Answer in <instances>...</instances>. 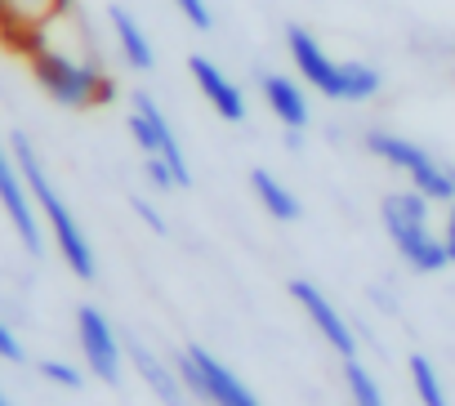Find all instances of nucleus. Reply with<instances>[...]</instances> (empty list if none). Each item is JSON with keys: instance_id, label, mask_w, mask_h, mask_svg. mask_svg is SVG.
<instances>
[{"instance_id": "1", "label": "nucleus", "mask_w": 455, "mask_h": 406, "mask_svg": "<svg viewBox=\"0 0 455 406\" xmlns=\"http://www.w3.org/2000/svg\"><path fill=\"white\" fill-rule=\"evenodd\" d=\"M286 54L295 76L331 103H371L384 90V72L366 59H331V50L299 23L286 28Z\"/></svg>"}, {"instance_id": "2", "label": "nucleus", "mask_w": 455, "mask_h": 406, "mask_svg": "<svg viewBox=\"0 0 455 406\" xmlns=\"http://www.w3.org/2000/svg\"><path fill=\"white\" fill-rule=\"evenodd\" d=\"M10 147H14V161H19V170H23V179H28V192H32V201H36V211H41V219H45V228H50V237H54V246H59L63 264L72 268V277L94 282V277H99L94 246H90V237H85L81 219L72 215V206L63 201V192L54 187V179L45 174V165H41V156H36L32 139H28V134H14V139H10Z\"/></svg>"}, {"instance_id": "3", "label": "nucleus", "mask_w": 455, "mask_h": 406, "mask_svg": "<svg viewBox=\"0 0 455 406\" xmlns=\"http://www.w3.org/2000/svg\"><path fill=\"white\" fill-rule=\"evenodd\" d=\"M36 85L59 103V107H99V103H112L116 99V81L103 72V63L94 54H72L63 45H54L50 36H36L28 50H23Z\"/></svg>"}, {"instance_id": "4", "label": "nucleus", "mask_w": 455, "mask_h": 406, "mask_svg": "<svg viewBox=\"0 0 455 406\" xmlns=\"http://www.w3.org/2000/svg\"><path fill=\"white\" fill-rule=\"evenodd\" d=\"M379 219L411 273H442L451 268V255L442 246V233L433 228V201L415 187H397L379 201Z\"/></svg>"}, {"instance_id": "5", "label": "nucleus", "mask_w": 455, "mask_h": 406, "mask_svg": "<svg viewBox=\"0 0 455 406\" xmlns=\"http://www.w3.org/2000/svg\"><path fill=\"white\" fill-rule=\"evenodd\" d=\"M362 143H366V152H371L375 161L393 165L415 192H424L433 206H451V196H455V165H451V161L433 156L424 143H415V139H406V134H397V130H384V125L366 130Z\"/></svg>"}, {"instance_id": "6", "label": "nucleus", "mask_w": 455, "mask_h": 406, "mask_svg": "<svg viewBox=\"0 0 455 406\" xmlns=\"http://www.w3.org/2000/svg\"><path fill=\"white\" fill-rule=\"evenodd\" d=\"M170 362H174L179 379L188 384V393H192L196 402H205V406H264L259 393H255L233 366H228L223 357H214L205 344H188V348H179Z\"/></svg>"}, {"instance_id": "7", "label": "nucleus", "mask_w": 455, "mask_h": 406, "mask_svg": "<svg viewBox=\"0 0 455 406\" xmlns=\"http://www.w3.org/2000/svg\"><path fill=\"white\" fill-rule=\"evenodd\" d=\"M130 139L139 143L143 156H161V161L174 170L179 187H192L188 152H183V143H179V134H174L165 107H161L148 90H134V94H130Z\"/></svg>"}, {"instance_id": "8", "label": "nucleus", "mask_w": 455, "mask_h": 406, "mask_svg": "<svg viewBox=\"0 0 455 406\" xmlns=\"http://www.w3.org/2000/svg\"><path fill=\"white\" fill-rule=\"evenodd\" d=\"M76 344H81L85 370L94 379L121 384V375H125V339L116 335V326L108 322L103 308H94V304L76 308Z\"/></svg>"}, {"instance_id": "9", "label": "nucleus", "mask_w": 455, "mask_h": 406, "mask_svg": "<svg viewBox=\"0 0 455 406\" xmlns=\"http://www.w3.org/2000/svg\"><path fill=\"white\" fill-rule=\"evenodd\" d=\"M0 211H5V219L14 224V233H19V242H23V251L36 259V255H45V237H41V211H36V201H32V192H28V179H23V170H19V161H14V147L0 139Z\"/></svg>"}, {"instance_id": "10", "label": "nucleus", "mask_w": 455, "mask_h": 406, "mask_svg": "<svg viewBox=\"0 0 455 406\" xmlns=\"http://www.w3.org/2000/svg\"><path fill=\"white\" fill-rule=\"evenodd\" d=\"M291 299L304 308V317H308V322H313V330H317V335H322V339L335 348V357H339V362L357 357V348H362V344H357V330H353V322H348V317H344V313L331 304V295H326L317 282H308V277H295V282H291Z\"/></svg>"}, {"instance_id": "11", "label": "nucleus", "mask_w": 455, "mask_h": 406, "mask_svg": "<svg viewBox=\"0 0 455 406\" xmlns=\"http://www.w3.org/2000/svg\"><path fill=\"white\" fill-rule=\"evenodd\" d=\"M72 5L76 0H0V41L23 54L45 28L72 14Z\"/></svg>"}, {"instance_id": "12", "label": "nucleus", "mask_w": 455, "mask_h": 406, "mask_svg": "<svg viewBox=\"0 0 455 406\" xmlns=\"http://www.w3.org/2000/svg\"><path fill=\"white\" fill-rule=\"evenodd\" d=\"M188 76L196 81V90H201V99L210 103L214 116H223L228 125H242V121H246V112H251L246 90L228 76L210 54H188Z\"/></svg>"}, {"instance_id": "13", "label": "nucleus", "mask_w": 455, "mask_h": 406, "mask_svg": "<svg viewBox=\"0 0 455 406\" xmlns=\"http://www.w3.org/2000/svg\"><path fill=\"white\" fill-rule=\"evenodd\" d=\"M125 362L139 370V379L152 388V397L161 402V406H188V384L179 379V370H174V362L170 357H161L152 344H143L139 335H125Z\"/></svg>"}, {"instance_id": "14", "label": "nucleus", "mask_w": 455, "mask_h": 406, "mask_svg": "<svg viewBox=\"0 0 455 406\" xmlns=\"http://www.w3.org/2000/svg\"><path fill=\"white\" fill-rule=\"evenodd\" d=\"M259 94L268 103V112L282 121V130L291 134H304L313 125V103H308V85L299 76H286V72H264L259 76Z\"/></svg>"}, {"instance_id": "15", "label": "nucleus", "mask_w": 455, "mask_h": 406, "mask_svg": "<svg viewBox=\"0 0 455 406\" xmlns=\"http://www.w3.org/2000/svg\"><path fill=\"white\" fill-rule=\"evenodd\" d=\"M108 23H112V36H116L121 59H125L134 72H152V68H156V50H152V36L143 32V23H139L130 10H121V5L108 10Z\"/></svg>"}, {"instance_id": "16", "label": "nucleus", "mask_w": 455, "mask_h": 406, "mask_svg": "<svg viewBox=\"0 0 455 406\" xmlns=\"http://www.w3.org/2000/svg\"><path fill=\"white\" fill-rule=\"evenodd\" d=\"M251 192H255V201L264 206V215L268 219H277V224H295L299 215H304V206H299V196L273 174V170H264V165H255L251 170Z\"/></svg>"}, {"instance_id": "17", "label": "nucleus", "mask_w": 455, "mask_h": 406, "mask_svg": "<svg viewBox=\"0 0 455 406\" xmlns=\"http://www.w3.org/2000/svg\"><path fill=\"white\" fill-rule=\"evenodd\" d=\"M344 388H348V402H353V406H388V397H384L375 370H371L362 357H348V362H344Z\"/></svg>"}, {"instance_id": "18", "label": "nucleus", "mask_w": 455, "mask_h": 406, "mask_svg": "<svg viewBox=\"0 0 455 406\" xmlns=\"http://www.w3.org/2000/svg\"><path fill=\"white\" fill-rule=\"evenodd\" d=\"M406 370H411V388H415V397H419L424 406H451V402H446V384H442L437 366H433L424 353H411V357H406Z\"/></svg>"}, {"instance_id": "19", "label": "nucleus", "mask_w": 455, "mask_h": 406, "mask_svg": "<svg viewBox=\"0 0 455 406\" xmlns=\"http://www.w3.org/2000/svg\"><path fill=\"white\" fill-rule=\"evenodd\" d=\"M36 370H41V379H50V384H59V388H81V384H85V370L72 366V362H59V357H45Z\"/></svg>"}, {"instance_id": "20", "label": "nucleus", "mask_w": 455, "mask_h": 406, "mask_svg": "<svg viewBox=\"0 0 455 406\" xmlns=\"http://www.w3.org/2000/svg\"><path fill=\"white\" fill-rule=\"evenodd\" d=\"M174 10L188 19L192 32H210L214 28V10H210V0H174Z\"/></svg>"}, {"instance_id": "21", "label": "nucleus", "mask_w": 455, "mask_h": 406, "mask_svg": "<svg viewBox=\"0 0 455 406\" xmlns=\"http://www.w3.org/2000/svg\"><path fill=\"white\" fill-rule=\"evenodd\" d=\"M130 206H134V215H139V219H143V224H148V228H152L156 237H165V233H170V224H165V215H161V211L152 206V201H148V196H130Z\"/></svg>"}, {"instance_id": "22", "label": "nucleus", "mask_w": 455, "mask_h": 406, "mask_svg": "<svg viewBox=\"0 0 455 406\" xmlns=\"http://www.w3.org/2000/svg\"><path fill=\"white\" fill-rule=\"evenodd\" d=\"M28 357V348H23V339L5 326V322H0V362H23Z\"/></svg>"}, {"instance_id": "23", "label": "nucleus", "mask_w": 455, "mask_h": 406, "mask_svg": "<svg viewBox=\"0 0 455 406\" xmlns=\"http://www.w3.org/2000/svg\"><path fill=\"white\" fill-rule=\"evenodd\" d=\"M442 246H446V255H451V264H455V196H451V206H446V224H442Z\"/></svg>"}, {"instance_id": "24", "label": "nucleus", "mask_w": 455, "mask_h": 406, "mask_svg": "<svg viewBox=\"0 0 455 406\" xmlns=\"http://www.w3.org/2000/svg\"><path fill=\"white\" fill-rule=\"evenodd\" d=\"M0 406H14V402H10V397H5V388H0Z\"/></svg>"}]
</instances>
